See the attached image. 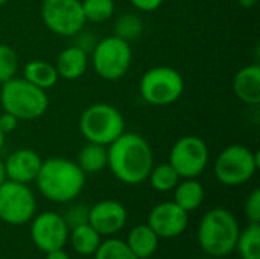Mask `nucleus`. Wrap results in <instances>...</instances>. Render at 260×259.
Instances as JSON below:
<instances>
[{"instance_id":"7","label":"nucleus","mask_w":260,"mask_h":259,"mask_svg":"<svg viewBox=\"0 0 260 259\" xmlns=\"http://www.w3.org/2000/svg\"><path fill=\"white\" fill-rule=\"evenodd\" d=\"M259 154L245 145L224 148L215 160V176L225 186H241L253 179L259 168Z\"/></svg>"},{"instance_id":"17","label":"nucleus","mask_w":260,"mask_h":259,"mask_svg":"<svg viewBox=\"0 0 260 259\" xmlns=\"http://www.w3.org/2000/svg\"><path fill=\"white\" fill-rule=\"evenodd\" d=\"M55 69L59 78L67 81L79 79L88 69V53L76 44H72L59 52Z\"/></svg>"},{"instance_id":"21","label":"nucleus","mask_w":260,"mask_h":259,"mask_svg":"<svg viewBox=\"0 0 260 259\" xmlns=\"http://www.w3.org/2000/svg\"><path fill=\"white\" fill-rule=\"evenodd\" d=\"M76 163L84 171V174H96V172L102 171L108 163L107 147L93 143V142H87L78 153Z\"/></svg>"},{"instance_id":"33","label":"nucleus","mask_w":260,"mask_h":259,"mask_svg":"<svg viewBox=\"0 0 260 259\" xmlns=\"http://www.w3.org/2000/svg\"><path fill=\"white\" fill-rule=\"evenodd\" d=\"M129 2L136 9H139L142 12L157 11L163 5V0H129Z\"/></svg>"},{"instance_id":"2","label":"nucleus","mask_w":260,"mask_h":259,"mask_svg":"<svg viewBox=\"0 0 260 259\" xmlns=\"http://www.w3.org/2000/svg\"><path fill=\"white\" fill-rule=\"evenodd\" d=\"M37 186L43 197L53 203H69L84 189L85 174L76 162L64 157H50L43 160Z\"/></svg>"},{"instance_id":"13","label":"nucleus","mask_w":260,"mask_h":259,"mask_svg":"<svg viewBox=\"0 0 260 259\" xmlns=\"http://www.w3.org/2000/svg\"><path fill=\"white\" fill-rule=\"evenodd\" d=\"M189 223V215L174 202H165L157 205L148 215V226L157 234L158 238H177L180 237Z\"/></svg>"},{"instance_id":"8","label":"nucleus","mask_w":260,"mask_h":259,"mask_svg":"<svg viewBox=\"0 0 260 259\" xmlns=\"http://www.w3.org/2000/svg\"><path fill=\"white\" fill-rule=\"evenodd\" d=\"M133 61V50L128 41L110 35L98 40L91 50V64L94 72L107 81H117L123 78Z\"/></svg>"},{"instance_id":"11","label":"nucleus","mask_w":260,"mask_h":259,"mask_svg":"<svg viewBox=\"0 0 260 259\" xmlns=\"http://www.w3.org/2000/svg\"><path fill=\"white\" fill-rule=\"evenodd\" d=\"M169 163L181 179H197L207 168L209 148L198 136H183L171 148Z\"/></svg>"},{"instance_id":"29","label":"nucleus","mask_w":260,"mask_h":259,"mask_svg":"<svg viewBox=\"0 0 260 259\" xmlns=\"http://www.w3.org/2000/svg\"><path fill=\"white\" fill-rule=\"evenodd\" d=\"M67 227L73 229L79 224L88 223V209L85 206H73L67 211L66 217H62Z\"/></svg>"},{"instance_id":"10","label":"nucleus","mask_w":260,"mask_h":259,"mask_svg":"<svg viewBox=\"0 0 260 259\" xmlns=\"http://www.w3.org/2000/svg\"><path fill=\"white\" fill-rule=\"evenodd\" d=\"M41 18L46 27L59 37H75L87 23L81 0H43Z\"/></svg>"},{"instance_id":"28","label":"nucleus","mask_w":260,"mask_h":259,"mask_svg":"<svg viewBox=\"0 0 260 259\" xmlns=\"http://www.w3.org/2000/svg\"><path fill=\"white\" fill-rule=\"evenodd\" d=\"M17 70H18L17 52L8 44H0V82L3 84L15 78Z\"/></svg>"},{"instance_id":"14","label":"nucleus","mask_w":260,"mask_h":259,"mask_svg":"<svg viewBox=\"0 0 260 259\" xmlns=\"http://www.w3.org/2000/svg\"><path fill=\"white\" fill-rule=\"evenodd\" d=\"M128 212L117 200H101L88 209V224L99 235H114L123 229Z\"/></svg>"},{"instance_id":"15","label":"nucleus","mask_w":260,"mask_h":259,"mask_svg":"<svg viewBox=\"0 0 260 259\" xmlns=\"http://www.w3.org/2000/svg\"><path fill=\"white\" fill-rule=\"evenodd\" d=\"M41 163L43 160L37 151L30 148H20L11 153L3 162L6 179L12 182L24 183V185L35 182L38 171L41 168Z\"/></svg>"},{"instance_id":"30","label":"nucleus","mask_w":260,"mask_h":259,"mask_svg":"<svg viewBox=\"0 0 260 259\" xmlns=\"http://www.w3.org/2000/svg\"><path fill=\"white\" fill-rule=\"evenodd\" d=\"M245 217L250 223H260V191L254 189L245 202Z\"/></svg>"},{"instance_id":"26","label":"nucleus","mask_w":260,"mask_h":259,"mask_svg":"<svg viewBox=\"0 0 260 259\" xmlns=\"http://www.w3.org/2000/svg\"><path fill=\"white\" fill-rule=\"evenodd\" d=\"M84 17L91 23H102L113 17L114 0H81Z\"/></svg>"},{"instance_id":"24","label":"nucleus","mask_w":260,"mask_h":259,"mask_svg":"<svg viewBox=\"0 0 260 259\" xmlns=\"http://www.w3.org/2000/svg\"><path fill=\"white\" fill-rule=\"evenodd\" d=\"M151 186L158 192H168L172 191L180 180V176L177 171L171 166V163H160L157 166H152L149 176H148Z\"/></svg>"},{"instance_id":"27","label":"nucleus","mask_w":260,"mask_h":259,"mask_svg":"<svg viewBox=\"0 0 260 259\" xmlns=\"http://www.w3.org/2000/svg\"><path fill=\"white\" fill-rule=\"evenodd\" d=\"M94 259H139L122 240H107L102 241L98 250L93 253Z\"/></svg>"},{"instance_id":"22","label":"nucleus","mask_w":260,"mask_h":259,"mask_svg":"<svg viewBox=\"0 0 260 259\" xmlns=\"http://www.w3.org/2000/svg\"><path fill=\"white\" fill-rule=\"evenodd\" d=\"M101 235L88 224V223H84V224H79L76 227L72 229V234H70V244L73 247V250L82 256H90L93 255L99 244H101Z\"/></svg>"},{"instance_id":"19","label":"nucleus","mask_w":260,"mask_h":259,"mask_svg":"<svg viewBox=\"0 0 260 259\" xmlns=\"http://www.w3.org/2000/svg\"><path fill=\"white\" fill-rule=\"evenodd\" d=\"M23 78L43 90L53 87L59 79L55 64L44 60H32L26 63L23 67Z\"/></svg>"},{"instance_id":"18","label":"nucleus","mask_w":260,"mask_h":259,"mask_svg":"<svg viewBox=\"0 0 260 259\" xmlns=\"http://www.w3.org/2000/svg\"><path fill=\"white\" fill-rule=\"evenodd\" d=\"M139 259L151 258L158 247V237L148 224H139L131 229L125 241Z\"/></svg>"},{"instance_id":"36","label":"nucleus","mask_w":260,"mask_h":259,"mask_svg":"<svg viewBox=\"0 0 260 259\" xmlns=\"http://www.w3.org/2000/svg\"><path fill=\"white\" fill-rule=\"evenodd\" d=\"M5 180H8V179H6V172H5V165H3V162L0 160V185H2Z\"/></svg>"},{"instance_id":"32","label":"nucleus","mask_w":260,"mask_h":259,"mask_svg":"<svg viewBox=\"0 0 260 259\" xmlns=\"http://www.w3.org/2000/svg\"><path fill=\"white\" fill-rule=\"evenodd\" d=\"M18 122H20V121H18L14 114L5 111V113L0 116V130H2L5 134L12 133V131L18 127Z\"/></svg>"},{"instance_id":"5","label":"nucleus","mask_w":260,"mask_h":259,"mask_svg":"<svg viewBox=\"0 0 260 259\" xmlns=\"http://www.w3.org/2000/svg\"><path fill=\"white\" fill-rule=\"evenodd\" d=\"M79 131L87 142L108 147L125 131L122 113L110 104H93L79 118Z\"/></svg>"},{"instance_id":"37","label":"nucleus","mask_w":260,"mask_h":259,"mask_svg":"<svg viewBox=\"0 0 260 259\" xmlns=\"http://www.w3.org/2000/svg\"><path fill=\"white\" fill-rule=\"evenodd\" d=\"M5 136H6V134L0 130V150H2V148H3V145H5Z\"/></svg>"},{"instance_id":"1","label":"nucleus","mask_w":260,"mask_h":259,"mask_svg":"<svg viewBox=\"0 0 260 259\" xmlns=\"http://www.w3.org/2000/svg\"><path fill=\"white\" fill-rule=\"evenodd\" d=\"M107 166L113 176L125 185L143 183L152 166L154 154L148 140L137 133L123 131L107 148Z\"/></svg>"},{"instance_id":"38","label":"nucleus","mask_w":260,"mask_h":259,"mask_svg":"<svg viewBox=\"0 0 260 259\" xmlns=\"http://www.w3.org/2000/svg\"><path fill=\"white\" fill-rule=\"evenodd\" d=\"M8 2H9V0H0V6H2V5H6Z\"/></svg>"},{"instance_id":"12","label":"nucleus","mask_w":260,"mask_h":259,"mask_svg":"<svg viewBox=\"0 0 260 259\" xmlns=\"http://www.w3.org/2000/svg\"><path fill=\"white\" fill-rule=\"evenodd\" d=\"M30 238L38 250L47 253L66 246L69 240V227L62 215L46 211L32 218Z\"/></svg>"},{"instance_id":"3","label":"nucleus","mask_w":260,"mask_h":259,"mask_svg":"<svg viewBox=\"0 0 260 259\" xmlns=\"http://www.w3.org/2000/svg\"><path fill=\"white\" fill-rule=\"evenodd\" d=\"M236 217L222 208H215L204 214L198 227V244L210 256H227L236 249L239 237Z\"/></svg>"},{"instance_id":"34","label":"nucleus","mask_w":260,"mask_h":259,"mask_svg":"<svg viewBox=\"0 0 260 259\" xmlns=\"http://www.w3.org/2000/svg\"><path fill=\"white\" fill-rule=\"evenodd\" d=\"M46 259H70V256L62 249H56V250L47 252L46 253Z\"/></svg>"},{"instance_id":"35","label":"nucleus","mask_w":260,"mask_h":259,"mask_svg":"<svg viewBox=\"0 0 260 259\" xmlns=\"http://www.w3.org/2000/svg\"><path fill=\"white\" fill-rule=\"evenodd\" d=\"M257 2H259V0H238V3H239L242 8H247V9H250V8H253V6H256V5H257Z\"/></svg>"},{"instance_id":"25","label":"nucleus","mask_w":260,"mask_h":259,"mask_svg":"<svg viewBox=\"0 0 260 259\" xmlns=\"http://www.w3.org/2000/svg\"><path fill=\"white\" fill-rule=\"evenodd\" d=\"M143 34V20L136 14H122L114 23V35L131 43Z\"/></svg>"},{"instance_id":"6","label":"nucleus","mask_w":260,"mask_h":259,"mask_svg":"<svg viewBox=\"0 0 260 259\" xmlns=\"http://www.w3.org/2000/svg\"><path fill=\"white\" fill-rule=\"evenodd\" d=\"M139 89L145 102L155 107H166L181 98L184 79L174 67L157 66L142 75Z\"/></svg>"},{"instance_id":"16","label":"nucleus","mask_w":260,"mask_h":259,"mask_svg":"<svg viewBox=\"0 0 260 259\" xmlns=\"http://www.w3.org/2000/svg\"><path fill=\"white\" fill-rule=\"evenodd\" d=\"M233 92L242 102L248 105L260 104V67L259 64H248L238 70L233 78Z\"/></svg>"},{"instance_id":"4","label":"nucleus","mask_w":260,"mask_h":259,"mask_svg":"<svg viewBox=\"0 0 260 259\" xmlns=\"http://www.w3.org/2000/svg\"><path fill=\"white\" fill-rule=\"evenodd\" d=\"M0 104L5 111L14 114L18 121H34L46 113L49 98L46 90L30 84L24 78L15 76L3 82Z\"/></svg>"},{"instance_id":"9","label":"nucleus","mask_w":260,"mask_h":259,"mask_svg":"<svg viewBox=\"0 0 260 259\" xmlns=\"http://www.w3.org/2000/svg\"><path fill=\"white\" fill-rule=\"evenodd\" d=\"M37 212V200L27 185L5 180L0 185V220L11 226L29 223Z\"/></svg>"},{"instance_id":"20","label":"nucleus","mask_w":260,"mask_h":259,"mask_svg":"<svg viewBox=\"0 0 260 259\" xmlns=\"http://www.w3.org/2000/svg\"><path fill=\"white\" fill-rule=\"evenodd\" d=\"M174 189H175L174 203L178 205L187 214L192 211H197L204 202V195H206L204 188L195 179H184Z\"/></svg>"},{"instance_id":"23","label":"nucleus","mask_w":260,"mask_h":259,"mask_svg":"<svg viewBox=\"0 0 260 259\" xmlns=\"http://www.w3.org/2000/svg\"><path fill=\"white\" fill-rule=\"evenodd\" d=\"M235 250L241 259H260V223H250L239 232Z\"/></svg>"},{"instance_id":"31","label":"nucleus","mask_w":260,"mask_h":259,"mask_svg":"<svg viewBox=\"0 0 260 259\" xmlns=\"http://www.w3.org/2000/svg\"><path fill=\"white\" fill-rule=\"evenodd\" d=\"M75 37H76L75 44H76L78 47H81L82 50H85L87 53H91L93 47H94L96 43H98L96 37H94L93 34H90V32H82V31H79Z\"/></svg>"}]
</instances>
